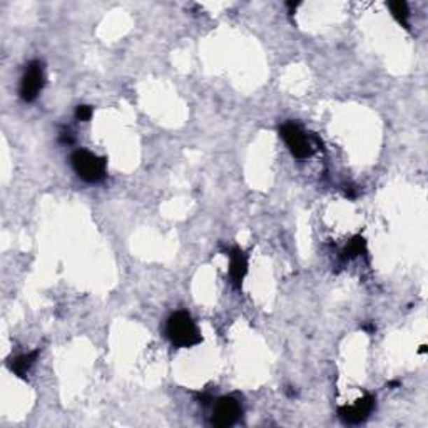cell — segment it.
Returning <instances> with one entry per match:
<instances>
[{"instance_id":"7c38bea8","label":"cell","mask_w":428,"mask_h":428,"mask_svg":"<svg viewBox=\"0 0 428 428\" xmlns=\"http://www.w3.org/2000/svg\"><path fill=\"white\" fill-rule=\"evenodd\" d=\"M427 352V345H422L420 346V353H425Z\"/></svg>"},{"instance_id":"277c9868","label":"cell","mask_w":428,"mask_h":428,"mask_svg":"<svg viewBox=\"0 0 428 428\" xmlns=\"http://www.w3.org/2000/svg\"><path fill=\"white\" fill-rule=\"evenodd\" d=\"M42 87H44V67L38 61H34L29 64L22 80H20V97L25 102L36 101Z\"/></svg>"},{"instance_id":"3957f363","label":"cell","mask_w":428,"mask_h":428,"mask_svg":"<svg viewBox=\"0 0 428 428\" xmlns=\"http://www.w3.org/2000/svg\"><path fill=\"white\" fill-rule=\"evenodd\" d=\"M280 134L283 141L288 145V149L291 151L297 159H306V157L311 156V144L308 141L305 131L298 126V124L293 122H286L280 127Z\"/></svg>"},{"instance_id":"5b68a950","label":"cell","mask_w":428,"mask_h":428,"mask_svg":"<svg viewBox=\"0 0 428 428\" xmlns=\"http://www.w3.org/2000/svg\"><path fill=\"white\" fill-rule=\"evenodd\" d=\"M241 417V405L236 398L233 397H222L214 405L213 413V423L216 427H231L238 422Z\"/></svg>"},{"instance_id":"7a4b0ae2","label":"cell","mask_w":428,"mask_h":428,"mask_svg":"<svg viewBox=\"0 0 428 428\" xmlns=\"http://www.w3.org/2000/svg\"><path fill=\"white\" fill-rule=\"evenodd\" d=\"M76 174L85 183H101L106 178V159L96 154L79 149L71 157Z\"/></svg>"},{"instance_id":"ba28073f","label":"cell","mask_w":428,"mask_h":428,"mask_svg":"<svg viewBox=\"0 0 428 428\" xmlns=\"http://www.w3.org/2000/svg\"><path fill=\"white\" fill-rule=\"evenodd\" d=\"M37 355H38V352L19 355V357L10 359V363H8V368H10V370L14 371L17 376H20V378H25L27 371L31 370L34 363H36Z\"/></svg>"},{"instance_id":"9c48e42d","label":"cell","mask_w":428,"mask_h":428,"mask_svg":"<svg viewBox=\"0 0 428 428\" xmlns=\"http://www.w3.org/2000/svg\"><path fill=\"white\" fill-rule=\"evenodd\" d=\"M388 8H390L392 15L395 17L398 22L404 25L405 29H408V3L404 2V0H397V2H388Z\"/></svg>"},{"instance_id":"8fae6325","label":"cell","mask_w":428,"mask_h":428,"mask_svg":"<svg viewBox=\"0 0 428 428\" xmlns=\"http://www.w3.org/2000/svg\"><path fill=\"white\" fill-rule=\"evenodd\" d=\"M92 107L91 106H79L76 109V117H77V121H83V122H87V121H91V117H92Z\"/></svg>"},{"instance_id":"52a82bcc","label":"cell","mask_w":428,"mask_h":428,"mask_svg":"<svg viewBox=\"0 0 428 428\" xmlns=\"http://www.w3.org/2000/svg\"><path fill=\"white\" fill-rule=\"evenodd\" d=\"M248 273V256L246 252L239 248H233L229 252V275L233 283L241 286Z\"/></svg>"},{"instance_id":"8992f818","label":"cell","mask_w":428,"mask_h":428,"mask_svg":"<svg viewBox=\"0 0 428 428\" xmlns=\"http://www.w3.org/2000/svg\"><path fill=\"white\" fill-rule=\"evenodd\" d=\"M375 408V398L371 395H365L363 398H359L357 400V404L352 406H341V408H338V415H340V418L346 423H359L363 422L365 418L373 412Z\"/></svg>"},{"instance_id":"6da1fadb","label":"cell","mask_w":428,"mask_h":428,"mask_svg":"<svg viewBox=\"0 0 428 428\" xmlns=\"http://www.w3.org/2000/svg\"><path fill=\"white\" fill-rule=\"evenodd\" d=\"M166 333H168L171 343L179 346V348H190V346L199 345L203 341L198 327L186 311H176L169 316Z\"/></svg>"},{"instance_id":"30bf717a","label":"cell","mask_w":428,"mask_h":428,"mask_svg":"<svg viewBox=\"0 0 428 428\" xmlns=\"http://www.w3.org/2000/svg\"><path fill=\"white\" fill-rule=\"evenodd\" d=\"M365 250H366L365 238L355 236L352 241H350L348 245H346L343 255L346 256V258H355V256H359V255H362V252H365Z\"/></svg>"}]
</instances>
